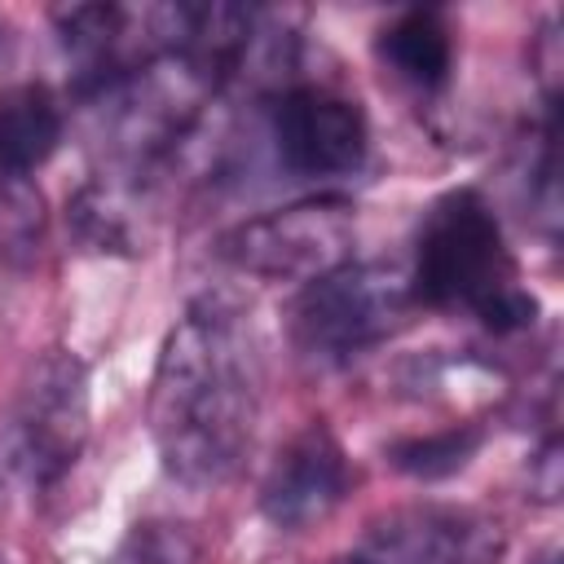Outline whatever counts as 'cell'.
<instances>
[{
    "label": "cell",
    "mask_w": 564,
    "mask_h": 564,
    "mask_svg": "<svg viewBox=\"0 0 564 564\" xmlns=\"http://www.w3.org/2000/svg\"><path fill=\"white\" fill-rule=\"evenodd\" d=\"M264 366L251 322L220 295L194 300L167 330L145 423L159 463L189 489H212L238 471L260 419Z\"/></svg>",
    "instance_id": "obj_1"
},
{
    "label": "cell",
    "mask_w": 564,
    "mask_h": 564,
    "mask_svg": "<svg viewBox=\"0 0 564 564\" xmlns=\"http://www.w3.org/2000/svg\"><path fill=\"white\" fill-rule=\"evenodd\" d=\"M410 286L414 300L432 308H471L494 330H524L538 317V300L516 278L498 216L476 189H454L427 212Z\"/></svg>",
    "instance_id": "obj_2"
},
{
    "label": "cell",
    "mask_w": 564,
    "mask_h": 564,
    "mask_svg": "<svg viewBox=\"0 0 564 564\" xmlns=\"http://www.w3.org/2000/svg\"><path fill=\"white\" fill-rule=\"evenodd\" d=\"M410 304V269L388 260H348L300 291L291 330L308 361L339 366L388 339L405 322Z\"/></svg>",
    "instance_id": "obj_3"
},
{
    "label": "cell",
    "mask_w": 564,
    "mask_h": 564,
    "mask_svg": "<svg viewBox=\"0 0 564 564\" xmlns=\"http://www.w3.org/2000/svg\"><path fill=\"white\" fill-rule=\"evenodd\" d=\"M352 238H357L352 203L335 194H317L238 220L234 229L220 234L216 256L247 278L308 286L322 273L352 260Z\"/></svg>",
    "instance_id": "obj_4"
},
{
    "label": "cell",
    "mask_w": 564,
    "mask_h": 564,
    "mask_svg": "<svg viewBox=\"0 0 564 564\" xmlns=\"http://www.w3.org/2000/svg\"><path fill=\"white\" fill-rule=\"evenodd\" d=\"M88 441V370L75 352L48 348L22 379L13 427L0 441L13 480L44 494L79 458Z\"/></svg>",
    "instance_id": "obj_5"
},
{
    "label": "cell",
    "mask_w": 564,
    "mask_h": 564,
    "mask_svg": "<svg viewBox=\"0 0 564 564\" xmlns=\"http://www.w3.org/2000/svg\"><path fill=\"white\" fill-rule=\"evenodd\" d=\"M269 137L282 167L313 181L357 172L370 150L361 106L313 84H291L269 101Z\"/></svg>",
    "instance_id": "obj_6"
},
{
    "label": "cell",
    "mask_w": 564,
    "mask_h": 564,
    "mask_svg": "<svg viewBox=\"0 0 564 564\" xmlns=\"http://www.w3.org/2000/svg\"><path fill=\"white\" fill-rule=\"evenodd\" d=\"M361 564H498L502 529L471 507L410 502L375 516L361 538Z\"/></svg>",
    "instance_id": "obj_7"
},
{
    "label": "cell",
    "mask_w": 564,
    "mask_h": 564,
    "mask_svg": "<svg viewBox=\"0 0 564 564\" xmlns=\"http://www.w3.org/2000/svg\"><path fill=\"white\" fill-rule=\"evenodd\" d=\"M348 485L352 471L339 441L322 423H313L300 436H291L286 449H278V458L269 463L260 480V511L273 529L304 533L344 502Z\"/></svg>",
    "instance_id": "obj_8"
},
{
    "label": "cell",
    "mask_w": 564,
    "mask_h": 564,
    "mask_svg": "<svg viewBox=\"0 0 564 564\" xmlns=\"http://www.w3.org/2000/svg\"><path fill=\"white\" fill-rule=\"evenodd\" d=\"M62 106L44 84H13L0 93V176L26 181L62 145Z\"/></svg>",
    "instance_id": "obj_9"
},
{
    "label": "cell",
    "mask_w": 564,
    "mask_h": 564,
    "mask_svg": "<svg viewBox=\"0 0 564 564\" xmlns=\"http://www.w3.org/2000/svg\"><path fill=\"white\" fill-rule=\"evenodd\" d=\"M379 57L414 88H441L454 66V40L436 9H410L379 31Z\"/></svg>",
    "instance_id": "obj_10"
},
{
    "label": "cell",
    "mask_w": 564,
    "mask_h": 564,
    "mask_svg": "<svg viewBox=\"0 0 564 564\" xmlns=\"http://www.w3.org/2000/svg\"><path fill=\"white\" fill-rule=\"evenodd\" d=\"M110 564H203V546L181 520H141L123 533Z\"/></svg>",
    "instance_id": "obj_11"
},
{
    "label": "cell",
    "mask_w": 564,
    "mask_h": 564,
    "mask_svg": "<svg viewBox=\"0 0 564 564\" xmlns=\"http://www.w3.org/2000/svg\"><path fill=\"white\" fill-rule=\"evenodd\" d=\"M476 445H480V432H476V427H449V432H432V436L401 441V445H392L388 458H392L397 471L432 480V476H449V471H458V467L471 458Z\"/></svg>",
    "instance_id": "obj_12"
},
{
    "label": "cell",
    "mask_w": 564,
    "mask_h": 564,
    "mask_svg": "<svg viewBox=\"0 0 564 564\" xmlns=\"http://www.w3.org/2000/svg\"><path fill=\"white\" fill-rule=\"evenodd\" d=\"M533 489H538L542 502H555V494H560V441H546V445H542Z\"/></svg>",
    "instance_id": "obj_13"
},
{
    "label": "cell",
    "mask_w": 564,
    "mask_h": 564,
    "mask_svg": "<svg viewBox=\"0 0 564 564\" xmlns=\"http://www.w3.org/2000/svg\"><path fill=\"white\" fill-rule=\"evenodd\" d=\"M9 485H18V480H13L9 458H4V449H0V511H4V494H9ZM0 564H4V555H0Z\"/></svg>",
    "instance_id": "obj_14"
},
{
    "label": "cell",
    "mask_w": 564,
    "mask_h": 564,
    "mask_svg": "<svg viewBox=\"0 0 564 564\" xmlns=\"http://www.w3.org/2000/svg\"><path fill=\"white\" fill-rule=\"evenodd\" d=\"M326 564H361L357 555H344V560H326Z\"/></svg>",
    "instance_id": "obj_15"
}]
</instances>
